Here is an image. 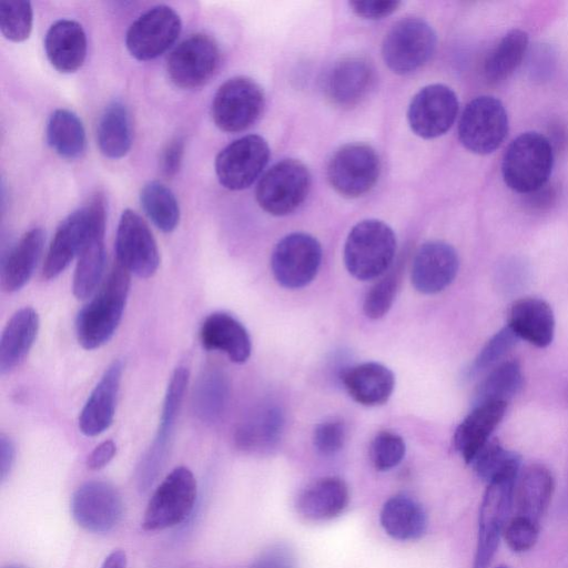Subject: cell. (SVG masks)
I'll return each instance as SVG.
<instances>
[{
  "instance_id": "cell-1",
  "label": "cell",
  "mask_w": 568,
  "mask_h": 568,
  "mask_svg": "<svg viewBox=\"0 0 568 568\" xmlns=\"http://www.w3.org/2000/svg\"><path fill=\"white\" fill-rule=\"evenodd\" d=\"M130 273L115 263L95 296L79 312L75 334L85 349H94L111 339L125 307Z\"/></svg>"
},
{
  "instance_id": "cell-2",
  "label": "cell",
  "mask_w": 568,
  "mask_h": 568,
  "mask_svg": "<svg viewBox=\"0 0 568 568\" xmlns=\"http://www.w3.org/2000/svg\"><path fill=\"white\" fill-rule=\"evenodd\" d=\"M552 165L549 140L538 132H525L511 141L504 154L503 179L513 191L531 194L546 185Z\"/></svg>"
},
{
  "instance_id": "cell-3",
  "label": "cell",
  "mask_w": 568,
  "mask_h": 568,
  "mask_svg": "<svg viewBox=\"0 0 568 568\" xmlns=\"http://www.w3.org/2000/svg\"><path fill=\"white\" fill-rule=\"evenodd\" d=\"M396 252L393 230L378 220H364L353 226L344 246L347 271L357 280H374L389 270Z\"/></svg>"
},
{
  "instance_id": "cell-4",
  "label": "cell",
  "mask_w": 568,
  "mask_h": 568,
  "mask_svg": "<svg viewBox=\"0 0 568 568\" xmlns=\"http://www.w3.org/2000/svg\"><path fill=\"white\" fill-rule=\"evenodd\" d=\"M103 227L105 205L101 194H97L88 204L69 214L58 226L44 258L43 277L52 280L59 276L79 255L89 236Z\"/></svg>"
},
{
  "instance_id": "cell-5",
  "label": "cell",
  "mask_w": 568,
  "mask_h": 568,
  "mask_svg": "<svg viewBox=\"0 0 568 568\" xmlns=\"http://www.w3.org/2000/svg\"><path fill=\"white\" fill-rule=\"evenodd\" d=\"M197 494L196 479L184 466L175 467L152 494L144 511V530H162L183 523L192 513Z\"/></svg>"
},
{
  "instance_id": "cell-6",
  "label": "cell",
  "mask_w": 568,
  "mask_h": 568,
  "mask_svg": "<svg viewBox=\"0 0 568 568\" xmlns=\"http://www.w3.org/2000/svg\"><path fill=\"white\" fill-rule=\"evenodd\" d=\"M436 43V33L425 20L405 18L397 21L386 33L382 55L393 72L408 74L432 58Z\"/></svg>"
},
{
  "instance_id": "cell-7",
  "label": "cell",
  "mask_w": 568,
  "mask_h": 568,
  "mask_svg": "<svg viewBox=\"0 0 568 568\" xmlns=\"http://www.w3.org/2000/svg\"><path fill=\"white\" fill-rule=\"evenodd\" d=\"M311 174L304 163L285 159L275 163L260 180L256 201L268 214L283 216L294 212L306 199Z\"/></svg>"
},
{
  "instance_id": "cell-8",
  "label": "cell",
  "mask_w": 568,
  "mask_h": 568,
  "mask_svg": "<svg viewBox=\"0 0 568 568\" xmlns=\"http://www.w3.org/2000/svg\"><path fill=\"white\" fill-rule=\"evenodd\" d=\"M508 133L507 111L497 98L481 95L469 101L458 121L460 143L476 154H489Z\"/></svg>"
},
{
  "instance_id": "cell-9",
  "label": "cell",
  "mask_w": 568,
  "mask_h": 568,
  "mask_svg": "<svg viewBox=\"0 0 568 568\" xmlns=\"http://www.w3.org/2000/svg\"><path fill=\"white\" fill-rule=\"evenodd\" d=\"M264 104V92L254 80L234 77L217 89L212 102V118L222 131H244L258 120Z\"/></svg>"
},
{
  "instance_id": "cell-10",
  "label": "cell",
  "mask_w": 568,
  "mask_h": 568,
  "mask_svg": "<svg viewBox=\"0 0 568 568\" xmlns=\"http://www.w3.org/2000/svg\"><path fill=\"white\" fill-rule=\"evenodd\" d=\"M379 171V158L371 145L348 143L332 155L327 165V179L338 194L358 197L373 189Z\"/></svg>"
},
{
  "instance_id": "cell-11",
  "label": "cell",
  "mask_w": 568,
  "mask_h": 568,
  "mask_svg": "<svg viewBox=\"0 0 568 568\" xmlns=\"http://www.w3.org/2000/svg\"><path fill=\"white\" fill-rule=\"evenodd\" d=\"M322 247L312 235L295 232L284 236L274 247L271 267L276 282L285 288H301L316 276Z\"/></svg>"
},
{
  "instance_id": "cell-12",
  "label": "cell",
  "mask_w": 568,
  "mask_h": 568,
  "mask_svg": "<svg viewBox=\"0 0 568 568\" xmlns=\"http://www.w3.org/2000/svg\"><path fill=\"white\" fill-rule=\"evenodd\" d=\"M517 478H506L487 485L478 518L477 546L473 568H487L498 548L513 508Z\"/></svg>"
},
{
  "instance_id": "cell-13",
  "label": "cell",
  "mask_w": 568,
  "mask_h": 568,
  "mask_svg": "<svg viewBox=\"0 0 568 568\" xmlns=\"http://www.w3.org/2000/svg\"><path fill=\"white\" fill-rule=\"evenodd\" d=\"M220 49L207 34H191L170 53L166 63L171 81L182 89L204 85L220 65Z\"/></svg>"
},
{
  "instance_id": "cell-14",
  "label": "cell",
  "mask_w": 568,
  "mask_h": 568,
  "mask_svg": "<svg viewBox=\"0 0 568 568\" xmlns=\"http://www.w3.org/2000/svg\"><path fill=\"white\" fill-rule=\"evenodd\" d=\"M116 263L130 274L151 277L160 264L155 239L144 220L133 210L121 214L115 236Z\"/></svg>"
},
{
  "instance_id": "cell-15",
  "label": "cell",
  "mask_w": 568,
  "mask_h": 568,
  "mask_svg": "<svg viewBox=\"0 0 568 568\" xmlns=\"http://www.w3.org/2000/svg\"><path fill=\"white\" fill-rule=\"evenodd\" d=\"M268 159L267 142L261 135L248 134L233 141L217 154L215 172L224 187L239 191L258 178Z\"/></svg>"
},
{
  "instance_id": "cell-16",
  "label": "cell",
  "mask_w": 568,
  "mask_h": 568,
  "mask_svg": "<svg viewBox=\"0 0 568 568\" xmlns=\"http://www.w3.org/2000/svg\"><path fill=\"white\" fill-rule=\"evenodd\" d=\"M181 28V19L171 7L155 6L130 26L125 44L135 59L152 60L172 47L180 36Z\"/></svg>"
},
{
  "instance_id": "cell-17",
  "label": "cell",
  "mask_w": 568,
  "mask_h": 568,
  "mask_svg": "<svg viewBox=\"0 0 568 568\" xmlns=\"http://www.w3.org/2000/svg\"><path fill=\"white\" fill-rule=\"evenodd\" d=\"M123 500L110 483L90 480L82 484L71 498L75 523L91 532H108L122 519Z\"/></svg>"
},
{
  "instance_id": "cell-18",
  "label": "cell",
  "mask_w": 568,
  "mask_h": 568,
  "mask_svg": "<svg viewBox=\"0 0 568 568\" xmlns=\"http://www.w3.org/2000/svg\"><path fill=\"white\" fill-rule=\"evenodd\" d=\"M458 113L456 93L445 84H429L412 99L407 120L412 131L423 139H434L446 133Z\"/></svg>"
},
{
  "instance_id": "cell-19",
  "label": "cell",
  "mask_w": 568,
  "mask_h": 568,
  "mask_svg": "<svg viewBox=\"0 0 568 568\" xmlns=\"http://www.w3.org/2000/svg\"><path fill=\"white\" fill-rule=\"evenodd\" d=\"M323 92L327 100L341 108L359 103L372 90L375 70L363 57H346L336 61L323 78Z\"/></svg>"
},
{
  "instance_id": "cell-20",
  "label": "cell",
  "mask_w": 568,
  "mask_h": 568,
  "mask_svg": "<svg viewBox=\"0 0 568 568\" xmlns=\"http://www.w3.org/2000/svg\"><path fill=\"white\" fill-rule=\"evenodd\" d=\"M455 248L443 241H429L416 251L410 271L412 284L423 294H436L445 290L458 272Z\"/></svg>"
},
{
  "instance_id": "cell-21",
  "label": "cell",
  "mask_w": 568,
  "mask_h": 568,
  "mask_svg": "<svg viewBox=\"0 0 568 568\" xmlns=\"http://www.w3.org/2000/svg\"><path fill=\"white\" fill-rule=\"evenodd\" d=\"M187 383L189 369L184 366L176 367L166 388L158 433L139 465L146 476L158 477L165 463Z\"/></svg>"
},
{
  "instance_id": "cell-22",
  "label": "cell",
  "mask_w": 568,
  "mask_h": 568,
  "mask_svg": "<svg viewBox=\"0 0 568 568\" xmlns=\"http://www.w3.org/2000/svg\"><path fill=\"white\" fill-rule=\"evenodd\" d=\"M122 371V363L114 361L91 392L79 416V428L85 436H98L112 424Z\"/></svg>"
},
{
  "instance_id": "cell-23",
  "label": "cell",
  "mask_w": 568,
  "mask_h": 568,
  "mask_svg": "<svg viewBox=\"0 0 568 568\" xmlns=\"http://www.w3.org/2000/svg\"><path fill=\"white\" fill-rule=\"evenodd\" d=\"M200 339L204 348L222 352L237 364L246 362L251 355L252 344L246 328L224 312L212 313L203 321Z\"/></svg>"
},
{
  "instance_id": "cell-24",
  "label": "cell",
  "mask_w": 568,
  "mask_h": 568,
  "mask_svg": "<svg viewBox=\"0 0 568 568\" xmlns=\"http://www.w3.org/2000/svg\"><path fill=\"white\" fill-rule=\"evenodd\" d=\"M87 36L82 26L70 19L51 24L44 38V50L49 62L62 73L75 72L87 57Z\"/></svg>"
},
{
  "instance_id": "cell-25",
  "label": "cell",
  "mask_w": 568,
  "mask_h": 568,
  "mask_svg": "<svg viewBox=\"0 0 568 568\" xmlns=\"http://www.w3.org/2000/svg\"><path fill=\"white\" fill-rule=\"evenodd\" d=\"M348 501L346 483L339 477L327 476L311 483L300 493L296 509L305 519L323 521L341 515Z\"/></svg>"
},
{
  "instance_id": "cell-26",
  "label": "cell",
  "mask_w": 568,
  "mask_h": 568,
  "mask_svg": "<svg viewBox=\"0 0 568 568\" xmlns=\"http://www.w3.org/2000/svg\"><path fill=\"white\" fill-rule=\"evenodd\" d=\"M555 490L551 471L540 464H532L521 470L517 477L513 507L517 516L540 523Z\"/></svg>"
},
{
  "instance_id": "cell-27",
  "label": "cell",
  "mask_w": 568,
  "mask_h": 568,
  "mask_svg": "<svg viewBox=\"0 0 568 568\" xmlns=\"http://www.w3.org/2000/svg\"><path fill=\"white\" fill-rule=\"evenodd\" d=\"M507 326L518 338L537 347H546L554 338L555 317L544 300L524 297L511 304Z\"/></svg>"
},
{
  "instance_id": "cell-28",
  "label": "cell",
  "mask_w": 568,
  "mask_h": 568,
  "mask_svg": "<svg viewBox=\"0 0 568 568\" xmlns=\"http://www.w3.org/2000/svg\"><path fill=\"white\" fill-rule=\"evenodd\" d=\"M505 403H486L474 406L462 420L454 434V446L466 464L490 439V435L506 413Z\"/></svg>"
},
{
  "instance_id": "cell-29",
  "label": "cell",
  "mask_w": 568,
  "mask_h": 568,
  "mask_svg": "<svg viewBox=\"0 0 568 568\" xmlns=\"http://www.w3.org/2000/svg\"><path fill=\"white\" fill-rule=\"evenodd\" d=\"M342 382L348 395L364 406L383 405L390 397L395 386L393 372L376 362L349 367L343 373Z\"/></svg>"
},
{
  "instance_id": "cell-30",
  "label": "cell",
  "mask_w": 568,
  "mask_h": 568,
  "mask_svg": "<svg viewBox=\"0 0 568 568\" xmlns=\"http://www.w3.org/2000/svg\"><path fill=\"white\" fill-rule=\"evenodd\" d=\"M43 243V230L33 227L9 251L0 273V285L4 292H17L29 282L41 256Z\"/></svg>"
},
{
  "instance_id": "cell-31",
  "label": "cell",
  "mask_w": 568,
  "mask_h": 568,
  "mask_svg": "<svg viewBox=\"0 0 568 568\" xmlns=\"http://www.w3.org/2000/svg\"><path fill=\"white\" fill-rule=\"evenodd\" d=\"M39 315L32 307L17 311L4 326L0 338V374L19 366L30 352L39 331Z\"/></svg>"
},
{
  "instance_id": "cell-32",
  "label": "cell",
  "mask_w": 568,
  "mask_h": 568,
  "mask_svg": "<svg viewBox=\"0 0 568 568\" xmlns=\"http://www.w3.org/2000/svg\"><path fill=\"white\" fill-rule=\"evenodd\" d=\"M379 521L388 536L400 541L419 539L427 529L424 508L405 495H395L384 503Z\"/></svg>"
},
{
  "instance_id": "cell-33",
  "label": "cell",
  "mask_w": 568,
  "mask_h": 568,
  "mask_svg": "<svg viewBox=\"0 0 568 568\" xmlns=\"http://www.w3.org/2000/svg\"><path fill=\"white\" fill-rule=\"evenodd\" d=\"M282 413L275 407L253 412L236 428L235 445L247 453H263L272 449L281 437Z\"/></svg>"
},
{
  "instance_id": "cell-34",
  "label": "cell",
  "mask_w": 568,
  "mask_h": 568,
  "mask_svg": "<svg viewBox=\"0 0 568 568\" xmlns=\"http://www.w3.org/2000/svg\"><path fill=\"white\" fill-rule=\"evenodd\" d=\"M132 120L128 108L113 101L103 110L97 126V142L101 153L109 159L123 158L131 149Z\"/></svg>"
},
{
  "instance_id": "cell-35",
  "label": "cell",
  "mask_w": 568,
  "mask_h": 568,
  "mask_svg": "<svg viewBox=\"0 0 568 568\" xmlns=\"http://www.w3.org/2000/svg\"><path fill=\"white\" fill-rule=\"evenodd\" d=\"M230 397L227 376L217 367L202 372L193 393V408L200 420L214 424L223 416Z\"/></svg>"
},
{
  "instance_id": "cell-36",
  "label": "cell",
  "mask_w": 568,
  "mask_h": 568,
  "mask_svg": "<svg viewBox=\"0 0 568 568\" xmlns=\"http://www.w3.org/2000/svg\"><path fill=\"white\" fill-rule=\"evenodd\" d=\"M104 231L95 230L78 255L72 290L79 300L90 297L98 288L105 266Z\"/></svg>"
},
{
  "instance_id": "cell-37",
  "label": "cell",
  "mask_w": 568,
  "mask_h": 568,
  "mask_svg": "<svg viewBox=\"0 0 568 568\" xmlns=\"http://www.w3.org/2000/svg\"><path fill=\"white\" fill-rule=\"evenodd\" d=\"M45 136L51 149L68 160L80 158L87 148L85 130L81 120L67 109H57L51 113Z\"/></svg>"
},
{
  "instance_id": "cell-38",
  "label": "cell",
  "mask_w": 568,
  "mask_h": 568,
  "mask_svg": "<svg viewBox=\"0 0 568 568\" xmlns=\"http://www.w3.org/2000/svg\"><path fill=\"white\" fill-rule=\"evenodd\" d=\"M528 49V34L514 29L507 32L488 53L484 63V75L490 83L508 79L521 63Z\"/></svg>"
},
{
  "instance_id": "cell-39",
  "label": "cell",
  "mask_w": 568,
  "mask_h": 568,
  "mask_svg": "<svg viewBox=\"0 0 568 568\" xmlns=\"http://www.w3.org/2000/svg\"><path fill=\"white\" fill-rule=\"evenodd\" d=\"M523 373L520 364L505 361L488 373L475 393V406L486 403L507 404L521 388Z\"/></svg>"
},
{
  "instance_id": "cell-40",
  "label": "cell",
  "mask_w": 568,
  "mask_h": 568,
  "mask_svg": "<svg viewBox=\"0 0 568 568\" xmlns=\"http://www.w3.org/2000/svg\"><path fill=\"white\" fill-rule=\"evenodd\" d=\"M470 465L477 476L488 485L500 479L517 478L520 473V456L504 448L496 439H489Z\"/></svg>"
},
{
  "instance_id": "cell-41",
  "label": "cell",
  "mask_w": 568,
  "mask_h": 568,
  "mask_svg": "<svg viewBox=\"0 0 568 568\" xmlns=\"http://www.w3.org/2000/svg\"><path fill=\"white\" fill-rule=\"evenodd\" d=\"M141 205L162 232H172L180 221V207L173 192L163 183L152 181L146 183L140 192Z\"/></svg>"
},
{
  "instance_id": "cell-42",
  "label": "cell",
  "mask_w": 568,
  "mask_h": 568,
  "mask_svg": "<svg viewBox=\"0 0 568 568\" xmlns=\"http://www.w3.org/2000/svg\"><path fill=\"white\" fill-rule=\"evenodd\" d=\"M32 21L33 11L29 1L13 0L0 3V29L8 40L21 42L28 39Z\"/></svg>"
},
{
  "instance_id": "cell-43",
  "label": "cell",
  "mask_w": 568,
  "mask_h": 568,
  "mask_svg": "<svg viewBox=\"0 0 568 568\" xmlns=\"http://www.w3.org/2000/svg\"><path fill=\"white\" fill-rule=\"evenodd\" d=\"M400 282V270L394 268L378 280L367 292L363 310L372 320H378L387 314L396 297Z\"/></svg>"
},
{
  "instance_id": "cell-44",
  "label": "cell",
  "mask_w": 568,
  "mask_h": 568,
  "mask_svg": "<svg viewBox=\"0 0 568 568\" xmlns=\"http://www.w3.org/2000/svg\"><path fill=\"white\" fill-rule=\"evenodd\" d=\"M404 439L389 430L379 432L371 444L369 455L377 470L386 471L396 467L404 458Z\"/></svg>"
},
{
  "instance_id": "cell-45",
  "label": "cell",
  "mask_w": 568,
  "mask_h": 568,
  "mask_svg": "<svg viewBox=\"0 0 568 568\" xmlns=\"http://www.w3.org/2000/svg\"><path fill=\"white\" fill-rule=\"evenodd\" d=\"M518 337L508 327L497 332L481 348L469 368V376L488 371L516 344Z\"/></svg>"
},
{
  "instance_id": "cell-46",
  "label": "cell",
  "mask_w": 568,
  "mask_h": 568,
  "mask_svg": "<svg viewBox=\"0 0 568 568\" xmlns=\"http://www.w3.org/2000/svg\"><path fill=\"white\" fill-rule=\"evenodd\" d=\"M539 527L538 523L514 515L508 520L503 535L513 551L524 552L531 549L537 542Z\"/></svg>"
},
{
  "instance_id": "cell-47",
  "label": "cell",
  "mask_w": 568,
  "mask_h": 568,
  "mask_svg": "<svg viewBox=\"0 0 568 568\" xmlns=\"http://www.w3.org/2000/svg\"><path fill=\"white\" fill-rule=\"evenodd\" d=\"M345 437L346 430L342 422H323L314 429L313 445L321 455L332 456L342 449Z\"/></svg>"
},
{
  "instance_id": "cell-48",
  "label": "cell",
  "mask_w": 568,
  "mask_h": 568,
  "mask_svg": "<svg viewBox=\"0 0 568 568\" xmlns=\"http://www.w3.org/2000/svg\"><path fill=\"white\" fill-rule=\"evenodd\" d=\"M250 568H295V557L287 546L274 545L264 550Z\"/></svg>"
},
{
  "instance_id": "cell-49",
  "label": "cell",
  "mask_w": 568,
  "mask_h": 568,
  "mask_svg": "<svg viewBox=\"0 0 568 568\" xmlns=\"http://www.w3.org/2000/svg\"><path fill=\"white\" fill-rule=\"evenodd\" d=\"M399 1L394 0H357L351 1L352 11L364 19H383L392 14L399 7Z\"/></svg>"
},
{
  "instance_id": "cell-50",
  "label": "cell",
  "mask_w": 568,
  "mask_h": 568,
  "mask_svg": "<svg viewBox=\"0 0 568 568\" xmlns=\"http://www.w3.org/2000/svg\"><path fill=\"white\" fill-rule=\"evenodd\" d=\"M184 154V140L182 138H174L164 149L161 156V171L166 178L174 176L182 163Z\"/></svg>"
},
{
  "instance_id": "cell-51",
  "label": "cell",
  "mask_w": 568,
  "mask_h": 568,
  "mask_svg": "<svg viewBox=\"0 0 568 568\" xmlns=\"http://www.w3.org/2000/svg\"><path fill=\"white\" fill-rule=\"evenodd\" d=\"M116 453L113 440H104L98 445L89 455L87 466L91 470H99L106 466Z\"/></svg>"
},
{
  "instance_id": "cell-52",
  "label": "cell",
  "mask_w": 568,
  "mask_h": 568,
  "mask_svg": "<svg viewBox=\"0 0 568 568\" xmlns=\"http://www.w3.org/2000/svg\"><path fill=\"white\" fill-rule=\"evenodd\" d=\"M16 458L13 442L4 434L0 435V479L4 481L10 474Z\"/></svg>"
},
{
  "instance_id": "cell-53",
  "label": "cell",
  "mask_w": 568,
  "mask_h": 568,
  "mask_svg": "<svg viewBox=\"0 0 568 568\" xmlns=\"http://www.w3.org/2000/svg\"><path fill=\"white\" fill-rule=\"evenodd\" d=\"M126 555L123 550L112 551L103 561L101 568H125Z\"/></svg>"
},
{
  "instance_id": "cell-54",
  "label": "cell",
  "mask_w": 568,
  "mask_h": 568,
  "mask_svg": "<svg viewBox=\"0 0 568 568\" xmlns=\"http://www.w3.org/2000/svg\"><path fill=\"white\" fill-rule=\"evenodd\" d=\"M3 568H27V567L21 566V565H9V566L3 567Z\"/></svg>"
},
{
  "instance_id": "cell-55",
  "label": "cell",
  "mask_w": 568,
  "mask_h": 568,
  "mask_svg": "<svg viewBox=\"0 0 568 568\" xmlns=\"http://www.w3.org/2000/svg\"><path fill=\"white\" fill-rule=\"evenodd\" d=\"M498 568H507V567H498Z\"/></svg>"
}]
</instances>
